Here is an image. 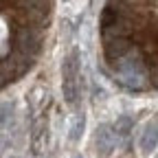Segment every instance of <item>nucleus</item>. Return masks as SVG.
<instances>
[{
  "label": "nucleus",
  "instance_id": "f257e3e1",
  "mask_svg": "<svg viewBox=\"0 0 158 158\" xmlns=\"http://www.w3.org/2000/svg\"><path fill=\"white\" fill-rule=\"evenodd\" d=\"M97 29L112 81L134 94L158 92V0H103Z\"/></svg>",
  "mask_w": 158,
  "mask_h": 158
},
{
  "label": "nucleus",
  "instance_id": "f03ea898",
  "mask_svg": "<svg viewBox=\"0 0 158 158\" xmlns=\"http://www.w3.org/2000/svg\"><path fill=\"white\" fill-rule=\"evenodd\" d=\"M55 0H0V92L24 79L46 46Z\"/></svg>",
  "mask_w": 158,
  "mask_h": 158
}]
</instances>
